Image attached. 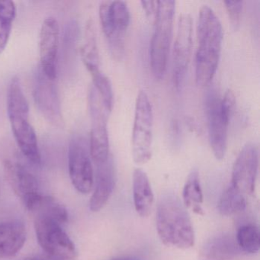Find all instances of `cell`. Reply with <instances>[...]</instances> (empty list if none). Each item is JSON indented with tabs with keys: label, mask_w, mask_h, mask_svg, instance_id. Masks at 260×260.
I'll use <instances>...</instances> for the list:
<instances>
[{
	"label": "cell",
	"mask_w": 260,
	"mask_h": 260,
	"mask_svg": "<svg viewBox=\"0 0 260 260\" xmlns=\"http://www.w3.org/2000/svg\"><path fill=\"white\" fill-rule=\"evenodd\" d=\"M198 45L196 80L199 86H208L215 75L221 52L223 29L214 10L203 6L197 22Z\"/></svg>",
	"instance_id": "1"
},
{
	"label": "cell",
	"mask_w": 260,
	"mask_h": 260,
	"mask_svg": "<svg viewBox=\"0 0 260 260\" xmlns=\"http://www.w3.org/2000/svg\"><path fill=\"white\" fill-rule=\"evenodd\" d=\"M156 230L162 243L169 247L186 249L194 244V232L186 208L173 193L164 194L156 211Z\"/></svg>",
	"instance_id": "2"
},
{
	"label": "cell",
	"mask_w": 260,
	"mask_h": 260,
	"mask_svg": "<svg viewBox=\"0 0 260 260\" xmlns=\"http://www.w3.org/2000/svg\"><path fill=\"white\" fill-rule=\"evenodd\" d=\"M7 113L21 153L33 165H40L42 157L37 136L29 121V106L17 77L12 79L9 86Z\"/></svg>",
	"instance_id": "3"
},
{
	"label": "cell",
	"mask_w": 260,
	"mask_h": 260,
	"mask_svg": "<svg viewBox=\"0 0 260 260\" xmlns=\"http://www.w3.org/2000/svg\"><path fill=\"white\" fill-rule=\"evenodd\" d=\"M175 8L176 3L172 0L158 2L150 47V67L153 76L157 80H161L167 71L173 36Z\"/></svg>",
	"instance_id": "4"
},
{
	"label": "cell",
	"mask_w": 260,
	"mask_h": 260,
	"mask_svg": "<svg viewBox=\"0 0 260 260\" xmlns=\"http://www.w3.org/2000/svg\"><path fill=\"white\" fill-rule=\"evenodd\" d=\"M100 19L112 55L121 60L125 49L124 35L130 23L127 4L123 1H104L100 4Z\"/></svg>",
	"instance_id": "5"
},
{
	"label": "cell",
	"mask_w": 260,
	"mask_h": 260,
	"mask_svg": "<svg viewBox=\"0 0 260 260\" xmlns=\"http://www.w3.org/2000/svg\"><path fill=\"white\" fill-rule=\"evenodd\" d=\"M153 115L148 95L141 90L135 103L132 133V155L138 165L147 164L152 156Z\"/></svg>",
	"instance_id": "6"
},
{
	"label": "cell",
	"mask_w": 260,
	"mask_h": 260,
	"mask_svg": "<svg viewBox=\"0 0 260 260\" xmlns=\"http://www.w3.org/2000/svg\"><path fill=\"white\" fill-rule=\"evenodd\" d=\"M35 231L41 247L48 256L57 260H74L75 245L63 231L62 225L45 217H34Z\"/></svg>",
	"instance_id": "7"
},
{
	"label": "cell",
	"mask_w": 260,
	"mask_h": 260,
	"mask_svg": "<svg viewBox=\"0 0 260 260\" xmlns=\"http://www.w3.org/2000/svg\"><path fill=\"white\" fill-rule=\"evenodd\" d=\"M88 105L92 124L89 152L91 158L96 165L106 162L110 156L107 127L109 112L106 110L100 95L92 86L89 91Z\"/></svg>",
	"instance_id": "8"
},
{
	"label": "cell",
	"mask_w": 260,
	"mask_h": 260,
	"mask_svg": "<svg viewBox=\"0 0 260 260\" xmlns=\"http://www.w3.org/2000/svg\"><path fill=\"white\" fill-rule=\"evenodd\" d=\"M68 167L76 189L82 194H89L94 185V171L89 144L82 137H74L70 142Z\"/></svg>",
	"instance_id": "9"
},
{
	"label": "cell",
	"mask_w": 260,
	"mask_h": 260,
	"mask_svg": "<svg viewBox=\"0 0 260 260\" xmlns=\"http://www.w3.org/2000/svg\"><path fill=\"white\" fill-rule=\"evenodd\" d=\"M220 99L217 91L211 89L205 100L208 138L214 156L219 160L224 158L228 146V127L230 119L222 113Z\"/></svg>",
	"instance_id": "10"
},
{
	"label": "cell",
	"mask_w": 260,
	"mask_h": 260,
	"mask_svg": "<svg viewBox=\"0 0 260 260\" xmlns=\"http://www.w3.org/2000/svg\"><path fill=\"white\" fill-rule=\"evenodd\" d=\"M191 47L192 19L188 13H183L179 16L173 46V82L177 89H180L185 81L191 59Z\"/></svg>",
	"instance_id": "11"
},
{
	"label": "cell",
	"mask_w": 260,
	"mask_h": 260,
	"mask_svg": "<svg viewBox=\"0 0 260 260\" xmlns=\"http://www.w3.org/2000/svg\"><path fill=\"white\" fill-rule=\"evenodd\" d=\"M34 99L44 118L57 127H62L63 115L54 80L47 77L39 68L35 83Z\"/></svg>",
	"instance_id": "12"
},
{
	"label": "cell",
	"mask_w": 260,
	"mask_h": 260,
	"mask_svg": "<svg viewBox=\"0 0 260 260\" xmlns=\"http://www.w3.org/2000/svg\"><path fill=\"white\" fill-rule=\"evenodd\" d=\"M258 166V149L255 144L249 143L243 147L236 159L231 185L243 194H252L255 191Z\"/></svg>",
	"instance_id": "13"
},
{
	"label": "cell",
	"mask_w": 260,
	"mask_h": 260,
	"mask_svg": "<svg viewBox=\"0 0 260 260\" xmlns=\"http://www.w3.org/2000/svg\"><path fill=\"white\" fill-rule=\"evenodd\" d=\"M60 28L54 17H48L42 23L39 39L40 69L48 78L55 80L57 77V57Z\"/></svg>",
	"instance_id": "14"
},
{
	"label": "cell",
	"mask_w": 260,
	"mask_h": 260,
	"mask_svg": "<svg viewBox=\"0 0 260 260\" xmlns=\"http://www.w3.org/2000/svg\"><path fill=\"white\" fill-rule=\"evenodd\" d=\"M4 171L10 186L25 206L41 194L36 176L20 161L7 158L4 160Z\"/></svg>",
	"instance_id": "15"
},
{
	"label": "cell",
	"mask_w": 260,
	"mask_h": 260,
	"mask_svg": "<svg viewBox=\"0 0 260 260\" xmlns=\"http://www.w3.org/2000/svg\"><path fill=\"white\" fill-rule=\"evenodd\" d=\"M95 188L89 201V208L93 212L103 209L113 193L116 174L112 156L103 164H96Z\"/></svg>",
	"instance_id": "16"
},
{
	"label": "cell",
	"mask_w": 260,
	"mask_h": 260,
	"mask_svg": "<svg viewBox=\"0 0 260 260\" xmlns=\"http://www.w3.org/2000/svg\"><path fill=\"white\" fill-rule=\"evenodd\" d=\"M241 252L236 238L229 234H217L205 242L199 252L200 260H231Z\"/></svg>",
	"instance_id": "17"
},
{
	"label": "cell",
	"mask_w": 260,
	"mask_h": 260,
	"mask_svg": "<svg viewBox=\"0 0 260 260\" xmlns=\"http://www.w3.org/2000/svg\"><path fill=\"white\" fill-rule=\"evenodd\" d=\"M25 240L26 230L22 222L14 220L0 223V258L16 255Z\"/></svg>",
	"instance_id": "18"
},
{
	"label": "cell",
	"mask_w": 260,
	"mask_h": 260,
	"mask_svg": "<svg viewBox=\"0 0 260 260\" xmlns=\"http://www.w3.org/2000/svg\"><path fill=\"white\" fill-rule=\"evenodd\" d=\"M133 198L135 210L141 217L150 215L154 196L148 176L141 169H136L133 174Z\"/></svg>",
	"instance_id": "19"
},
{
	"label": "cell",
	"mask_w": 260,
	"mask_h": 260,
	"mask_svg": "<svg viewBox=\"0 0 260 260\" xmlns=\"http://www.w3.org/2000/svg\"><path fill=\"white\" fill-rule=\"evenodd\" d=\"M26 208L33 217H45L55 220L63 225L68 220L66 208L51 196L39 194L26 205Z\"/></svg>",
	"instance_id": "20"
},
{
	"label": "cell",
	"mask_w": 260,
	"mask_h": 260,
	"mask_svg": "<svg viewBox=\"0 0 260 260\" xmlns=\"http://www.w3.org/2000/svg\"><path fill=\"white\" fill-rule=\"evenodd\" d=\"M80 55L85 67L91 75L101 71L95 28L93 22L91 19H89L86 24L84 42L80 48Z\"/></svg>",
	"instance_id": "21"
},
{
	"label": "cell",
	"mask_w": 260,
	"mask_h": 260,
	"mask_svg": "<svg viewBox=\"0 0 260 260\" xmlns=\"http://www.w3.org/2000/svg\"><path fill=\"white\" fill-rule=\"evenodd\" d=\"M183 205L185 208H190L196 214L204 215L203 193L201 187L199 172L193 170L188 175L183 188Z\"/></svg>",
	"instance_id": "22"
},
{
	"label": "cell",
	"mask_w": 260,
	"mask_h": 260,
	"mask_svg": "<svg viewBox=\"0 0 260 260\" xmlns=\"http://www.w3.org/2000/svg\"><path fill=\"white\" fill-rule=\"evenodd\" d=\"M246 200L244 194L232 185L222 194L217 209L222 216L230 217L246 209Z\"/></svg>",
	"instance_id": "23"
},
{
	"label": "cell",
	"mask_w": 260,
	"mask_h": 260,
	"mask_svg": "<svg viewBox=\"0 0 260 260\" xmlns=\"http://www.w3.org/2000/svg\"><path fill=\"white\" fill-rule=\"evenodd\" d=\"M16 13L14 2L0 0V54H3L8 45Z\"/></svg>",
	"instance_id": "24"
},
{
	"label": "cell",
	"mask_w": 260,
	"mask_h": 260,
	"mask_svg": "<svg viewBox=\"0 0 260 260\" xmlns=\"http://www.w3.org/2000/svg\"><path fill=\"white\" fill-rule=\"evenodd\" d=\"M236 240L240 250L246 253H256L259 250V231L254 224L240 226L237 231Z\"/></svg>",
	"instance_id": "25"
},
{
	"label": "cell",
	"mask_w": 260,
	"mask_h": 260,
	"mask_svg": "<svg viewBox=\"0 0 260 260\" xmlns=\"http://www.w3.org/2000/svg\"><path fill=\"white\" fill-rule=\"evenodd\" d=\"M91 76L92 78V86L100 95L106 110L110 112L113 105V92L110 80L101 71Z\"/></svg>",
	"instance_id": "26"
},
{
	"label": "cell",
	"mask_w": 260,
	"mask_h": 260,
	"mask_svg": "<svg viewBox=\"0 0 260 260\" xmlns=\"http://www.w3.org/2000/svg\"><path fill=\"white\" fill-rule=\"evenodd\" d=\"M226 11L229 15L231 23L235 28H237L241 20L242 12H243V1H225Z\"/></svg>",
	"instance_id": "27"
},
{
	"label": "cell",
	"mask_w": 260,
	"mask_h": 260,
	"mask_svg": "<svg viewBox=\"0 0 260 260\" xmlns=\"http://www.w3.org/2000/svg\"><path fill=\"white\" fill-rule=\"evenodd\" d=\"M220 109L222 113L231 119V115L234 112L236 105V96L231 89H228L225 92L223 98L220 99Z\"/></svg>",
	"instance_id": "28"
},
{
	"label": "cell",
	"mask_w": 260,
	"mask_h": 260,
	"mask_svg": "<svg viewBox=\"0 0 260 260\" xmlns=\"http://www.w3.org/2000/svg\"><path fill=\"white\" fill-rule=\"evenodd\" d=\"M158 2L159 1H141V2L147 17L149 19H153V21L157 12Z\"/></svg>",
	"instance_id": "29"
},
{
	"label": "cell",
	"mask_w": 260,
	"mask_h": 260,
	"mask_svg": "<svg viewBox=\"0 0 260 260\" xmlns=\"http://www.w3.org/2000/svg\"><path fill=\"white\" fill-rule=\"evenodd\" d=\"M112 260H138L137 258H134V257L131 256H124L119 257V258H114Z\"/></svg>",
	"instance_id": "30"
},
{
	"label": "cell",
	"mask_w": 260,
	"mask_h": 260,
	"mask_svg": "<svg viewBox=\"0 0 260 260\" xmlns=\"http://www.w3.org/2000/svg\"><path fill=\"white\" fill-rule=\"evenodd\" d=\"M31 260H57V259H54V258H51H51H50V256H49V258H45V257H38V258H31Z\"/></svg>",
	"instance_id": "31"
}]
</instances>
